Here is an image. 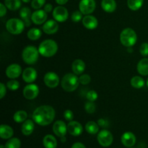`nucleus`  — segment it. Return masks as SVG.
Instances as JSON below:
<instances>
[{"instance_id": "nucleus-1", "label": "nucleus", "mask_w": 148, "mask_h": 148, "mask_svg": "<svg viewBox=\"0 0 148 148\" xmlns=\"http://www.w3.org/2000/svg\"><path fill=\"white\" fill-rule=\"evenodd\" d=\"M54 108L51 106H40L33 113V119L40 126H48L52 123L55 118Z\"/></svg>"}, {"instance_id": "nucleus-2", "label": "nucleus", "mask_w": 148, "mask_h": 148, "mask_svg": "<svg viewBox=\"0 0 148 148\" xmlns=\"http://www.w3.org/2000/svg\"><path fill=\"white\" fill-rule=\"evenodd\" d=\"M38 51L44 57H52L58 51V45L56 41L51 39H47L40 43L38 46Z\"/></svg>"}, {"instance_id": "nucleus-3", "label": "nucleus", "mask_w": 148, "mask_h": 148, "mask_svg": "<svg viewBox=\"0 0 148 148\" xmlns=\"http://www.w3.org/2000/svg\"><path fill=\"white\" fill-rule=\"evenodd\" d=\"M80 83L77 75L74 73H67L62 77L61 81L62 88L66 92H73Z\"/></svg>"}, {"instance_id": "nucleus-4", "label": "nucleus", "mask_w": 148, "mask_h": 148, "mask_svg": "<svg viewBox=\"0 0 148 148\" xmlns=\"http://www.w3.org/2000/svg\"><path fill=\"white\" fill-rule=\"evenodd\" d=\"M137 33L133 29L130 27L124 29L120 34V42L125 47H132L137 43Z\"/></svg>"}, {"instance_id": "nucleus-5", "label": "nucleus", "mask_w": 148, "mask_h": 148, "mask_svg": "<svg viewBox=\"0 0 148 148\" xmlns=\"http://www.w3.org/2000/svg\"><path fill=\"white\" fill-rule=\"evenodd\" d=\"M38 49H36L35 46H27L23 49L22 53V58L23 61L27 64H34L37 62L39 57Z\"/></svg>"}, {"instance_id": "nucleus-6", "label": "nucleus", "mask_w": 148, "mask_h": 148, "mask_svg": "<svg viewBox=\"0 0 148 148\" xmlns=\"http://www.w3.org/2000/svg\"><path fill=\"white\" fill-rule=\"evenodd\" d=\"M25 23L20 19L12 18L7 20L6 23V28L7 31L12 35H19L24 30Z\"/></svg>"}, {"instance_id": "nucleus-7", "label": "nucleus", "mask_w": 148, "mask_h": 148, "mask_svg": "<svg viewBox=\"0 0 148 148\" xmlns=\"http://www.w3.org/2000/svg\"><path fill=\"white\" fill-rule=\"evenodd\" d=\"M97 140L102 147H108L113 143L114 137L111 132L107 130H103L98 133Z\"/></svg>"}, {"instance_id": "nucleus-8", "label": "nucleus", "mask_w": 148, "mask_h": 148, "mask_svg": "<svg viewBox=\"0 0 148 148\" xmlns=\"http://www.w3.org/2000/svg\"><path fill=\"white\" fill-rule=\"evenodd\" d=\"M96 7L95 0H81L79 4V10L82 14L88 15L93 12Z\"/></svg>"}, {"instance_id": "nucleus-9", "label": "nucleus", "mask_w": 148, "mask_h": 148, "mask_svg": "<svg viewBox=\"0 0 148 148\" xmlns=\"http://www.w3.org/2000/svg\"><path fill=\"white\" fill-rule=\"evenodd\" d=\"M53 17L57 22L63 23L66 21L69 17V12L62 5L58 6L53 10Z\"/></svg>"}, {"instance_id": "nucleus-10", "label": "nucleus", "mask_w": 148, "mask_h": 148, "mask_svg": "<svg viewBox=\"0 0 148 148\" xmlns=\"http://www.w3.org/2000/svg\"><path fill=\"white\" fill-rule=\"evenodd\" d=\"M23 95L27 100H33L39 94V88L36 84H29L23 89Z\"/></svg>"}, {"instance_id": "nucleus-11", "label": "nucleus", "mask_w": 148, "mask_h": 148, "mask_svg": "<svg viewBox=\"0 0 148 148\" xmlns=\"http://www.w3.org/2000/svg\"><path fill=\"white\" fill-rule=\"evenodd\" d=\"M43 81L48 88H55L59 85V77L55 72H49L44 75Z\"/></svg>"}, {"instance_id": "nucleus-12", "label": "nucleus", "mask_w": 148, "mask_h": 148, "mask_svg": "<svg viewBox=\"0 0 148 148\" xmlns=\"http://www.w3.org/2000/svg\"><path fill=\"white\" fill-rule=\"evenodd\" d=\"M5 73L10 79H16L22 74V68L17 64H12L7 66Z\"/></svg>"}, {"instance_id": "nucleus-13", "label": "nucleus", "mask_w": 148, "mask_h": 148, "mask_svg": "<svg viewBox=\"0 0 148 148\" xmlns=\"http://www.w3.org/2000/svg\"><path fill=\"white\" fill-rule=\"evenodd\" d=\"M67 131L71 135L77 137L83 132L82 124L76 121H71L67 124Z\"/></svg>"}, {"instance_id": "nucleus-14", "label": "nucleus", "mask_w": 148, "mask_h": 148, "mask_svg": "<svg viewBox=\"0 0 148 148\" xmlns=\"http://www.w3.org/2000/svg\"><path fill=\"white\" fill-rule=\"evenodd\" d=\"M53 132L56 136L59 137H65L67 132V125L63 121L58 120L53 124Z\"/></svg>"}, {"instance_id": "nucleus-15", "label": "nucleus", "mask_w": 148, "mask_h": 148, "mask_svg": "<svg viewBox=\"0 0 148 148\" xmlns=\"http://www.w3.org/2000/svg\"><path fill=\"white\" fill-rule=\"evenodd\" d=\"M47 20V12L42 10H37L32 13L31 20L34 24L41 25L46 23Z\"/></svg>"}, {"instance_id": "nucleus-16", "label": "nucleus", "mask_w": 148, "mask_h": 148, "mask_svg": "<svg viewBox=\"0 0 148 148\" xmlns=\"http://www.w3.org/2000/svg\"><path fill=\"white\" fill-rule=\"evenodd\" d=\"M43 31L48 35L55 34L59 30V25L56 20H49L43 24Z\"/></svg>"}, {"instance_id": "nucleus-17", "label": "nucleus", "mask_w": 148, "mask_h": 148, "mask_svg": "<svg viewBox=\"0 0 148 148\" xmlns=\"http://www.w3.org/2000/svg\"><path fill=\"white\" fill-rule=\"evenodd\" d=\"M121 141L126 147H132L136 143V137L131 132H127L122 134Z\"/></svg>"}, {"instance_id": "nucleus-18", "label": "nucleus", "mask_w": 148, "mask_h": 148, "mask_svg": "<svg viewBox=\"0 0 148 148\" xmlns=\"http://www.w3.org/2000/svg\"><path fill=\"white\" fill-rule=\"evenodd\" d=\"M23 79L27 83H32L37 78V72L33 67L25 68L22 73Z\"/></svg>"}, {"instance_id": "nucleus-19", "label": "nucleus", "mask_w": 148, "mask_h": 148, "mask_svg": "<svg viewBox=\"0 0 148 148\" xmlns=\"http://www.w3.org/2000/svg\"><path fill=\"white\" fill-rule=\"evenodd\" d=\"M82 21L84 27L88 30H94L98 25V21L96 17L90 14L85 15L82 18Z\"/></svg>"}, {"instance_id": "nucleus-20", "label": "nucleus", "mask_w": 148, "mask_h": 148, "mask_svg": "<svg viewBox=\"0 0 148 148\" xmlns=\"http://www.w3.org/2000/svg\"><path fill=\"white\" fill-rule=\"evenodd\" d=\"M20 16L21 20L24 22L25 27H29L31 25L32 13L28 7H23L20 11Z\"/></svg>"}, {"instance_id": "nucleus-21", "label": "nucleus", "mask_w": 148, "mask_h": 148, "mask_svg": "<svg viewBox=\"0 0 148 148\" xmlns=\"http://www.w3.org/2000/svg\"><path fill=\"white\" fill-rule=\"evenodd\" d=\"M14 134L13 129L7 124H1L0 127V137L3 140H9L12 138Z\"/></svg>"}, {"instance_id": "nucleus-22", "label": "nucleus", "mask_w": 148, "mask_h": 148, "mask_svg": "<svg viewBox=\"0 0 148 148\" xmlns=\"http://www.w3.org/2000/svg\"><path fill=\"white\" fill-rule=\"evenodd\" d=\"M72 69L73 73L76 75H80L83 73L85 69V64L81 59H76L73 62L72 65Z\"/></svg>"}, {"instance_id": "nucleus-23", "label": "nucleus", "mask_w": 148, "mask_h": 148, "mask_svg": "<svg viewBox=\"0 0 148 148\" xmlns=\"http://www.w3.org/2000/svg\"><path fill=\"white\" fill-rule=\"evenodd\" d=\"M35 129V124L32 120H26L24 121L21 127V132L24 135L29 136L33 132Z\"/></svg>"}, {"instance_id": "nucleus-24", "label": "nucleus", "mask_w": 148, "mask_h": 148, "mask_svg": "<svg viewBox=\"0 0 148 148\" xmlns=\"http://www.w3.org/2000/svg\"><path fill=\"white\" fill-rule=\"evenodd\" d=\"M101 7L106 12L112 13L116 9V2L115 0H102Z\"/></svg>"}, {"instance_id": "nucleus-25", "label": "nucleus", "mask_w": 148, "mask_h": 148, "mask_svg": "<svg viewBox=\"0 0 148 148\" xmlns=\"http://www.w3.org/2000/svg\"><path fill=\"white\" fill-rule=\"evenodd\" d=\"M137 69L139 74L143 76L148 75V59L144 58L138 62L137 65Z\"/></svg>"}, {"instance_id": "nucleus-26", "label": "nucleus", "mask_w": 148, "mask_h": 148, "mask_svg": "<svg viewBox=\"0 0 148 148\" xmlns=\"http://www.w3.org/2000/svg\"><path fill=\"white\" fill-rule=\"evenodd\" d=\"M43 144L45 148H56L57 140L51 134H47L43 137Z\"/></svg>"}, {"instance_id": "nucleus-27", "label": "nucleus", "mask_w": 148, "mask_h": 148, "mask_svg": "<svg viewBox=\"0 0 148 148\" xmlns=\"http://www.w3.org/2000/svg\"><path fill=\"white\" fill-rule=\"evenodd\" d=\"M4 4L11 11H15L21 7V0H4Z\"/></svg>"}, {"instance_id": "nucleus-28", "label": "nucleus", "mask_w": 148, "mask_h": 148, "mask_svg": "<svg viewBox=\"0 0 148 148\" xmlns=\"http://www.w3.org/2000/svg\"><path fill=\"white\" fill-rule=\"evenodd\" d=\"M85 130L87 132L90 134H96L99 132V125L95 121H88L85 124Z\"/></svg>"}, {"instance_id": "nucleus-29", "label": "nucleus", "mask_w": 148, "mask_h": 148, "mask_svg": "<svg viewBox=\"0 0 148 148\" xmlns=\"http://www.w3.org/2000/svg\"><path fill=\"white\" fill-rule=\"evenodd\" d=\"M41 30L36 27L30 29L27 33V36L30 40H37L41 37Z\"/></svg>"}, {"instance_id": "nucleus-30", "label": "nucleus", "mask_w": 148, "mask_h": 148, "mask_svg": "<svg viewBox=\"0 0 148 148\" xmlns=\"http://www.w3.org/2000/svg\"><path fill=\"white\" fill-rule=\"evenodd\" d=\"M144 0H127V6L132 11L140 10L143 5Z\"/></svg>"}, {"instance_id": "nucleus-31", "label": "nucleus", "mask_w": 148, "mask_h": 148, "mask_svg": "<svg viewBox=\"0 0 148 148\" xmlns=\"http://www.w3.org/2000/svg\"><path fill=\"white\" fill-rule=\"evenodd\" d=\"M27 114L25 111H17V112L14 113V116H13V119L14 121L17 123H23L27 120Z\"/></svg>"}, {"instance_id": "nucleus-32", "label": "nucleus", "mask_w": 148, "mask_h": 148, "mask_svg": "<svg viewBox=\"0 0 148 148\" xmlns=\"http://www.w3.org/2000/svg\"><path fill=\"white\" fill-rule=\"evenodd\" d=\"M131 85L136 89H140L145 85V80L140 76H134L131 79Z\"/></svg>"}, {"instance_id": "nucleus-33", "label": "nucleus", "mask_w": 148, "mask_h": 148, "mask_svg": "<svg viewBox=\"0 0 148 148\" xmlns=\"http://www.w3.org/2000/svg\"><path fill=\"white\" fill-rule=\"evenodd\" d=\"M21 146V142L18 138H10L4 145L5 148H20Z\"/></svg>"}, {"instance_id": "nucleus-34", "label": "nucleus", "mask_w": 148, "mask_h": 148, "mask_svg": "<svg viewBox=\"0 0 148 148\" xmlns=\"http://www.w3.org/2000/svg\"><path fill=\"white\" fill-rule=\"evenodd\" d=\"M85 110L87 113L90 114H92L95 113V110H96V106H95V103L92 101H88L85 103Z\"/></svg>"}, {"instance_id": "nucleus-35", "label": "nucleus", "mask_w": 148, "mask_h": 148, "mask_svg": "<svg viewBox=\"0 0 148 148\" xmlns=\"http://www.w3.org/2000/svg\"><path fill=\"white\" fill-rule=\"evenodd\" d=\"M7 87L10 90L14 91L20 88V83H19V82L17 80L12 79L7 82Z\"/></svg>"}, {"instance_id": "nucleus-36", "label": "nucleus", "mask_w": 148, "mask_h": 148, "mask_svg": "<svg viewBox=\"0 0 148 148\" xmlns=\"http://www.w3.org/2000/svg\"><path fill=\"white\" fill-rule=\"evenodd\" d=\"M46 4V0H32L31 6L35 10H40Z\"/></svg>"}, {"instance_id": "nucleus-37", "label": "nucleus", "mask_w": 148, "mask_h": 148, "mask_svg": "<svg viewBox=\"0 0 148 148\" xmlns=\"http://www.w3.org/2000/svg\"><path fill=\"white\" fill-rule=\"evenodd\" d=\"M87 99L88 100V101H92V102H94V101H96L98 98V95L95 90H89L88 92H87L86 95Z\"/></svg>"}, {"instance_id": "nucleus-38", "label": "nucleus", "mask_w": 148, "mask_h": 148, "mask_svg": "<svg viewBox=\"0 0 148 148\" xmlns=\"http://www.w3.org/2000/svg\"><path fill=\"white\" fill-rule=\"evenodd\" d=\"M71 19L74 23H79L81 20H82V13L80 11L74 12L71 16Z\"/></svg>"}, {"instance_id": "nucleus-39", "label": "nucleus", "mask_w": 148, "mask_h": 148, "mask_svg": "<svg viewBox=\"0 0 148 148\" xmlns=\"http://www.w3.org/2000/svg\"><path fill=\"white\" fill-rule=\"evenodd\" d=\"M79 82H80L82 85H88L90 82L91 81V77L88 74H84V75H82L80 77H79Z\"/></svg>"}, {"instance_id": "nucleus-40", "label": "nucleus", "mask_w": 148, "mask_h": 148, "mask_svg": "<svg viewBox=\"0 0 148 148\" xmlns=\"http://www.w3.org/2000/svg\"><path fill=\"white\" fill-rule=\"evenodd\" d=\"M140 52L143 56H148V43H143L140 46Z\"/></svg>"}, {"instance_id": "nucleus-41", "label": "nucleus", "mask_w": 148, "mask_h": 148, "mask_svg": "<svg viewBox=\"0 0 148 148\" xmlns=\"http://www.w3.org/2000/svg\"><path fill=\"white\" fill-rule=\"evenodd\" d=\"M64 119L66 120V121H72L74 119L73 112H72L71 110H69V109L66 110V111H64Z\"/></svg>"}, {"instance_id": "nucleus-42", "label": "nucleus", "mask_w": 148, "mask_h": 148, "mask_svg": "<svg viewBox=\"0 0 148 148\" xmlns=\"http://www.w3.org/2000/svg\"><path fill=\"white\" fill-rule=\"evenodd\" d=\"M6 92H7V90H6V86L4 83H0V98L2 99L4 97V95H6Z\"/></svg>"}, {"instance_id": "nucleus-43", "label": "nucleus", "mask_w": 148, "mask_h": 148, "mask_svg": "<svg viewBox=\"0 0 148 148\" xmlns=\"http://www.w3.org/2000/svg\"><path fill=\"white\" fill-rule=\"evenodd\" d=\"M6 13H7V7L5 4L1 3L0 4V17H4Z\"/></svg>"}, {"instance_id": "nucleus-44", "label": "nucleus", "mask_w": 148, "mask_h": 148, "mask_svg": "<svg viewBox=\"0 0 148 148\" xmlns=\"http://www.w3.org/2000/svg\"><path fill=\"white\" fill-rule=\"evenodd\" d=\"M98 124L100 127H108V122L107 120L104 119H99L98 121Z\"/></svg>"}, {"instance_id": "nucleus-45", "label": "nucleus", "mask_w": 148, "mask_h": 148, "mask_svg": "<svg viewBox=\"0 0 148 148\" xmlns=\"http://www.w3.org/2000/svg\"><path fill=\"white\" fill-rule=\"evenodd\" d=\"M43 10L47 13L51 12H52V10H53V6H52V4H50V3H48V4H45L44 5V9H43Z\"/></svg>"}, {"instance_id": "nucleus-46", "label": "nucleus", "mask_w": 148, "mask_h": 148, "mask_svg": "<svg viewBox=\"0 0 148 148\" xmlns=\"http://www.w3.org/2000/svg\"><path fill=\"white\" fill-rule=\"evenodd\" d=\"M71 148H86V147L81 143H75L72 145Z\"/></svg>"}, {"instance_id": "nucleus-47", "label": "nucleus", "mask_w": 148, "mask_h": 148, "mask_svg": "<svg viewBox=\"0 0 148 148\" xmlns=\"http://www.w3.org/2000/svg\"><path fill=\"white\" fill-rule=\"evenodd\" d=\"M55 1H56V2L58 4L62 6V5H64V4H66L69 0H55Z\"/></svg>"}, {"instance_id": "nucleus-48", "label": "nucleus", "mask_w": 148, "mask_h": 148, "mask_svg": "<svg viewBox=\"0 0 148 148\" xmlns=\"http://www.w3.org/2000/svg\"><path fill=\"white\" fill-rule=\"evenodd\" d=\"M22 1L25 3H28V2H30V1H32V0H22Z\"/></svg>"}, {"instance_id": "nucleus-49", "label": "nucleus", "mask_w": 148, "mask_h": 148, "mask_svg": "<svg viewBox=\"0 0 148 148\" xmlns=\"http://www.w3.org/2000/svg\"><path fill=\"white\" fill-rule=\"evenodd\" d=\"M0 148H5V147H4V145H1L0 146Z\"/></svg>"}, {"instance_id": "nucleus-50", "label": "nucleus", "mask_w": 148, "mask_h": 148, "mask_svg": "<svg viewBox=\"0 0 148 148\" xmlns=\"http://www.w3.org/2000/svg\"><path fill=\"white\" fill-rule=\"evenodd\" d=\"M147 86L148 87V79H147Z\"/></svg>"}, {"instance_id": "nucleus-51", "label": "nucleus", "mask_w": 148, "mask_h": 148, "mask_svg": "<svg viewBox=\"0 0 148 148\" xmlns=\"http://www.w3.org/2000/svg\"><path fill=\"white\" fill-rule=\"evenodd\" d=\"M127 148H134V147H127Z\"/></svg>"}]
</instances>
